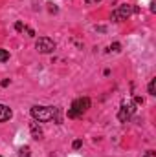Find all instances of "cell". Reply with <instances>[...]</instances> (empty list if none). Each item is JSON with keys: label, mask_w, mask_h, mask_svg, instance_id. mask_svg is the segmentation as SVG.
<instances>
[{"label": "cell", "mask_w": 156, "mask_h": 157, "mask_svg": "<svg viewBox=\"0 0 156 157\" xmlns=\"http://www.w3.org/2000/svg\"><path fill=\"white\" fill-rule=\"evenodd\" d=\"M31 117L37 122H48L51 119H55L57 122H61L59 119V108H51V106H33L31 108Z\"/></svg>", "instance_id": "1"}, {"label": "cell", "mask_w": 156, "mask_h": 157, "mask_svg": "<svg viewBox=\"0 0 156 157\" xmlns=\"http://www.w3.org/2000/svg\"><path fill=\"white\" fill-rule=\"evenodd\" d=\"M88 108H90V99H88V97H79V99H76V101L72 102V106H70V110H68V117H72V119L79 117V115H83Z\"/></svg>", "instance_id": "2"}, {"label": "cell", "mask_w": 156, "mask_h": 157, "mask_svg": "<svg viewBox=\"0 0 156 157\" xmlns=\"http://www.w3.org/2000/svg\"><path fill=\"white\" fill-rule=\"evenodd\" d=\"M132 13H138V7H132L130 4H121V6H117L116 11H112V20L114 22L127 20Z\"/></svg>", "instance_id": "3"}, {"label": "cell", "mask_w": 156, "mask_h": 157, "mask_svg": "<svg viewBox=\"0 0 156 157\" xmlns=\"http://www.w3.org/2000/svg\"><path fill=\"white\" fill-rule=\"evenodd\" d=\"M134 112H136V104L134 102H123L121 104V108H119V113H117V119L121 121V122H127L129 119L134 115Z\"/></svg>", "instance_id": "4"}, {"label": "cell", "mask_w": 156, "mask_h": 157, "mask_svg": "<svg viewBox=\"0 0 156 157\" xmlns=\"http://www.w3.org/2000/svg\"><path fill=\"white\" fill-rule=\"evenodd\" d=\"M35 48H37L39 53H51L55 49V42L50 39V37H40L35 42Z\"/></svg>", "instance_id": "5"}, {"label": "cell", "mask_w": 156, "mask_h": 157, "mask_svg": "<svg viewBox=\"0 0 156 157\" xmlns=\"http://www.w3.org/2000/svg\"><path fill=\"white\" fill-rule=\"evenodd\" d=\"M11 117H13L11 108L6 106V104H0V122H6V121H9Z\"/></svg>", "instance_id": "6"}, {"label": "cell", "mask_w": 156, "mask_h": 157, "mask_svg": "<svg viewBox=\"0 0 156 157\" xmlns=\"http://www.w3.org/2000/svg\"><path fill=\"white\" fill-rule=\"evenodd\" d=\"M30 130H31V135H33V139H40V137H42V128L39 126V122H37V121L30 124Z\"/></svg>", "instance_id": "7"}, {"label": "cell", "mask_w": 156, "mask_h": 157, "mask_svg": "<svg viewBox=\"0 0 156 157\" xmlns=\"http://www.w3.org/2000/svg\"><path fill=\"white\" fill-rule=\"evenodd\" d=\"M18 157H31V150H30V146H22V148L18 150Z\"/></svg>", "instance_id": "8"}, {"label": "cell", "mask_w": 156, "mask_h": 157, "mask_svg": "<svg viewBox=\"0 0 156 157\" xmlns=\"http://www.w3.org/2000/svg\"><path fill=\"white\" fill-rule=\"evenodd\" d=\"M6 60H9V51L0 48V62H6Z\"/></svg>", "instance_id": "9"}, {"label": "cell", "mask_w": 156, "mask_h": 157, "mask_svg": "<svg viewBox=\"0 0 156 157\" xmlns=\"http://www.w3.org/2000/svg\"><path fill=\"white\" fill-rule=\"evenodd\" d=\"M154 88H156V78H153V80L149 82V93H151V95H156V93H154Z\"/></svg>", "instance_id": "10"}, {"label": "cell", "mask_w": 156, "mask_h": 157, "mask_svg": "<svg viewBox=\"0 0 156 157\" xmlns=\"http://www.w3.org/2000/svg\"><path fill=\"white\" fill-rule=\"evenodd\" d=\"M119 49H121V44H119V42H114V44L110 46V51H119Z\"/></svg>", "instance_id": "11"}, {"label": "cell", "mask_w": 156, "mask_h": 157, "mask_svg": "<svg viewBox=\"0 0 156 157\" xmlns=\"http://www.w3.org/2000/svg\"><path fill=\"white\" fill-rule=\"evenodd\" d=\"M15 29H17V31H22V29H24V24H22V22H17V24H15Z\"/></svg>", "instance_id": "12"}, {"label": "cell", "mask_w": 156, "mask_h": 157, "mask_svg": "<svg viewBox=\"0 0 156 157\" xmlns=\"http://www.w3.org/2000/svg\"><path fill=\"white\" fill-rule=\"evenodd\" d=\"M81 144H83V143H81V141H74V144H72V146H74V148H76V150H79V148H81Z\"/></svg>", "instance_id": "13"}, {"label": "cell", "mask_w": 156, "mask_h": 157, "mask_svg": "<svg viewBox=\"0 0 156 157\" xmlns=\"http://www.w3.org/2000/svg\"><path fill=\"white\" fill-rule=\"evenodd\" d=\"M9 84V78H4V80H0V86H7Z\"/></svg>", "instance_id": "14"}, {"label": "cell", "mask_w": 156, "mask_h": 157, "mask_svg": "<svg viewBox=\"0 0 156 157\" xmlns=\"http://www.w3.org/2000/svg\"><path fill=\"white\" fill-rule=\"evenodd\" d=\"M26 29H28V35H30V37H35V31H33V29H30V28H26Z\"/></svg>", "instance_id": "15"}, {"label": "cell", "mask_w": 156, "mask_h": 157, "mask_svg": "<svg viewBox=\"0 0 156 157\" xmlns=\"http://www.w3.org/2000/svg\"><path fill=\"white\" fill-rule=\"evenodd\" d=\"M151 11H153V13L156 11V2H151Z\"/></svg>", "instance_id": "16"}, {"label": "cell", "mask_w": 156, "mask_h": 157, "mask_svg": "<svg viewBox=\"0 0 156 157\" xmlns=\"http://www.w3.org/2000/svg\"><path fill=\"white\" fill-rule=\"evenodd\" d=\"M86 4H97V2H101V0H84Z\"/></svg>", "instance_id": "17"}, {"label": "cell", "mask_w": 156, "mask_h": 157, "mask_svg": "<svg viewBox=\"0 0 156 157\" xmlns=\"http://www.w3.org/2000/svg\"><path fill=\"white\" fill-rule=\"evenodd\" d=\"M151 154H153V152H147V154H145L143 157H151Z\"/></svg>", "instance_id": "18"}]
</instances>
